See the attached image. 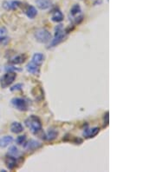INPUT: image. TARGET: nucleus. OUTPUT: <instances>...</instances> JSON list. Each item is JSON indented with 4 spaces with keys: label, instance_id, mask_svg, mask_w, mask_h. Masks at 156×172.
Returning a JSON list of instances; mask_svg holds the SVG:
<instances>
[{
    "label": "nucleus",
    "instance_id": "obj_1",
    "mask_svg": "<svg viewBox=\"0 0 156 172\" xmlns=\"http://www.w3.org/2000/svg\"><path fill=\"white\" fill-rule=\"evenodd\" d=\"M24 123L33 135L38 136L42 139H46V135L43 132V128H42L41 120L38 118L37 116H34V115L30 116L24 121Z\"/></svg>",
    "mask_w": 156,
    "mask_h": 172
},
{
    "label": "nucleus",
    "instance_id": "obj_2",
    "mask_svg": "<svg viewBox=\"0 0 156 172\" xmlns=\"http://www.w3.org/2000/svg\"><path fill=\"white\" fill-rule=\"evenodd\" d=\"M66 33L67 32L64 31L63 24H59V25H57V26L56 27V29H55V37L54 38H52L50 40V43H49V48L56 47V46H57L62 42H63L66 37H67Z\"/></svg>",
    "mask_w": 156,
    "mask_h": 172
},
{
    "label": "nucleus",
    "instance_id": "obj_3",
    "mask_svg": "<svg viewBox=\"0 0 156 172\" xmlns=\"http://www.w3.org/2000/svg\"><path fill=\"white\" fill-rule=\"evenodd\" d=\"M34 37L38 43H48L52 39V35L49 32L48 30L44 28H39L35 32Z\"/></svg>",
    "mask_w": 156,
    "mask_h": 172
},
{
    "label": "nucleus",
    "instance_id": "obj_4",
    "mask_svg": "<svg viewBox=\"0 0 156 172\" xmlns=\"http://www.w3.org/2000/svg\"><path fill=\"white\" fill-rule=\"evenodd\" d=\"M16 78V73L14 71H8L0 77V85L3 89H5L11 85Z\"/></svg>",
    "mask_w": 156,
    "mask_h": 172
},
{
    "label": "nucleus",
    "instance_id": "obj_5",
    "mask_svg": "<svg viewBox=\"0 0 156 172\" xmlns=\"http://www.w3.org/2000/svg\"><path fill=\"white\" fill-rule=\"evenodd\" d=\"M11 105L13 107L19 111H26L28 110V102L24 99V98H21V97H14L11 99Z\"/></svg>",
    "mask_w": 156,
    "mask_h": 172
},
{
    "label": "nucleus",
    "instance_id": "obj_6",
    "mask_svg": "<svg viewBox=\"0 0 156 172\" xmlns=\"http://www.w3.org/2000/svg\"><path fill=\"white\" fill-rule=\"evenodd\" d=\"M21 6V2L16 1V0H13V1H4L3 4H2L3 8L5 10H6V11H15V10H17Z\"/></svg>",
    "mask_w": 156,
    "mask_h": 172
},
{
    "label": "nucleus",
    "instance_id": "obj_7",
    "mask_svg": "<svg viewBox=\"0 0 156 172\" xmlns=\"http://www.w3.org/2000/svg\"><path fill=\"white\" fill-rule=\"evenodd\" d=\"M42 147V144L36 140H30L24 144V149L27 151H35Z\"/></svg>",
    "mask_w": 156,
    "mask_h": 172
},
{
    "label": "nucleus",
    "instance_id": "obj_8",
    "mask_svg": "<svg viewBox=\"0 0 156 172\" xmlns=\"http://www.w3.org/2000/svg\"><path fill=\"white\" fill-rule=\"evenodd\" d=\"M100 132V128L99 127H94V128H89V129H85L82 132V136L85 138H93Z\"/></svg>",
    "mask_w": 156,
    "mask_h": 172
},
{
    "label": "nucleus",
    "instance_id": "obj_9",
    "mask_svg": "<svg viewBox=\"0 0 156 172\" xmlns=\"http://www.w3.org/2000/svg\"><path fill=\"white\" fill-rule=\"evenodd\" d=\"M5 163L6 167L9 169V170H13L15 169L16 166V159L15 156H11V155H7L5 156Z\"/></svg>",
    "mask_w": 156,
    "mask_h": 172
},
{
    "label": "nucleus",
    "instance_id": "obj_10",
    "mask_svg": "<svg viewBox=\"0 0 156 172\" xmlns=\"http://www.w3.org/2000/svg\"><path fill=\"white\" fill-rule=\"evenodd\" d=\"M26 70L32 75H38L40 73V66L34 64L33 62H31L26 65Z\"/></svg>",
    "mask_w": 156,
    "mask_h": 172
},
{
    "label": "nucleus",
    "instance_id": "obj_11",
    "mask_svg": "<svg viewBox=\"0 0 156 172\" xmlns=\"http://www.w3.org/2000/svg\"><path fill=\"white\" fill-rule=\"evenodd\" d=\"M13 142V137L11 136H5L0 138V148L4 149L10 145Z\"/></svg>",
    "mask_w": 156,
    "mask_h": 172
},
{
    "label": "nucleus",
    "instance_id": "obj_12",
    "mask_svg": "<svg viewBox=\"0 0 156 172\" xmlns=\"http://www.w3.org/2000/svg\"><path fill=\"white\" fill-rule=\"evenodd\" d=\"M36 4L39 9L47 10L51 6V0H36Z\"/></svg>",
    "mask_w": 156,
    "mask_h": 172
},
{
    "label": "nucleus",
    "instance_id": "obj_13",
    "mask_svg": "<svg viewBox=\"0 0 156 172\" xmlns=\"http://www.w3.org/2000/svg\"><path fill=\"white\" fill-rule=\"evenodd\" d=\"M44 58H45V57H44L43 54L38 52V53H35L33 55L31 62H33V63L36 64V65H39V66H41V65H43V61H44Z\"/></svg>",
    "mask_w": 156,
    "mask_h": 172
},
{
    "label": "nucleus",
    "instance_id": "obj_14",
    "mask_svg": "<svg viewBox=\"0 0 156 172\" xmlns=\"http://www.w3.org/2000/svg\"><path fill=\"white\" fill-rule=\"evenodd\" d=\"M24 12H25L26 16H27L29 18H31V19H34V18L36 17V16L38 15V11H37V9L32 6H28Z\"/></svg>",
    "mask_w": 156,
    "mask_h": 172
},
{
    "label": "nucleus",
    "instance_id": "obj_15",
    "mask_svg": "<svg viewBox=\"0 0 156 172\" xmlns=\"http://www.w3.org/2000/svg\"><path fill=\"white\" fill-rule=\"evenodd\" d=\"M24 130V126L22 125V124L18 123V122H13L11 125V131L12 133L15 134H19L23 132Z\"/></svg>",
    "mask_w": 156,
    "mask_h": 172
},
{
    "label": "nucleus",
    "instance_id": "obj_16",
    "mask_svg": "<svg viewBox=\"0 0 156 172\" xmlns=\"http://www.w3.org/2000/svg\"><path fill=\"white\" fill-rule=\"evenodd\" d=\"M64 17H63V14L62 13V11H59V10H56L53 12L52 14V17H51V20L53 22H56V23H60L63 20Z\"/></svg>",
    "mask_w": 156,
    "mask_h": 172
},
{
    "label": "nucleus",
    "instance_id": "obj_17",
    "mask_svg": "<svg viewBox=\"0 0 156 172\" xmlns=\"http://www.w3.org/2000/svg\"><path fill=\"white\" fill-rule=\"evenodd\" d=\"M46 135V139L49 141H53L54 139H56L58 136V131H56L54 129H49L47 132Z\"/></svg>",
    "mask_w": 156,
    "mask_h": 172
},
{
    "label": "nucleus",
    "instance_id": "obj_18",
    "mask_svg": "<svg viewBox=\"0 0 156 172\" xmlns=\"http://www.w3.org/2000/svg\"><path fill=\"white\" fill-rule=\"evenodd\" d=\"M25 58H26V57H25L24 55H18V56L13 58L11 60V64H13V65H20V64L24 62Z\"/></svg>",
    "mask_w": 156,
    "mask_h": 172
},
{
    "label": "nucleus",
    "instance_id": "obj_19",
    "mask_svg": "<svg viewBox=\"0 0 156 172\" xmlns=\"http://www.w3.org/2000/svg\"><path fill=\"white\" fill-rule=\"evenodd\" d=\"M81 7L79 5H75V6H73L72 8H71V10H70V15L73 17L76 16V15H79L80 13H81Z\"/></svg>",
    "mask_w": 156,
    "mask_h": 172
},
{
    "label": "nucleus",
    "instance_id": "obj_20",
    "mask_svg": "<svg viewBox=\"0 0 156 172\" xmlns=\"http://www.w3.org/2000/svg\"><path fill=\"white\" fill-rule=\"evenodd\" d=\"M9 155L11 156H15V157H17V156L20 155V152L18 151V149L16 148V146H11V148L9 149Z\"/></svg>",
    "mask_w": 156,
    "mask_h": 172
},
{
    "label": "nucleus",
    "instance_id": "obj_21",
    "mask_svg": "<svg viewBox=\"0 0 156 172\" xmlns=\"http://www.w3.org/2000/svg\"><path fill=\"white\" fill-rule=\"evenodd\" d=\"M25 142H26V136H25V135L19 136H17V138L16 139V143L18 145H23V144H24Z\"/></svg>",
    "mask_w": 156,
    "mask_h": 172
},
{
    "label": "nucleus",
    "instance_id": "obj_22",
    "mask_svg": "<svg viewBox=\"0 0 156 172\" xmlns=\"http://www.w3.org/2000/svg\"><path fill=\"white\" fill-rule=\"evenodd\" d=\"M24 85L22 84H16L15 85H13L11 88V92H18V91H21L23 89Z\"/></svg>",
    "mask_w": 156,
    "mask_h": 172
},
{
    "label": "nucleus",
    "instance_id": "obj_23",
    "mask_svg": "<svg viewBox=\"0 0 156 172\" xmlns=\"http://www.w3.org/2000/svg\"><path fill=\"white\" fill-rule=\"evenodd\" d=\"M108 111L104 114V118H103V126L106 127L108 125V122H109V117H108Z\"/></svg>",
    "mask_w": 156,
    "mask_h": 172
},
{
    "label": "nucleus",
    "instance_id": "obj_24",
    "mask_svg": "<svg viewBox=\"0 0 156 172\" xmlns=\"http://www.w3.org/2000/svg\"><path fill=\"white\" fill-rule=\"evenodd\" d=\"M7 35V30L5 27H0V38H5Z\"/></svg>",
    "mask_w": 156,
    "mask_h": 172
},
{
    "label": "nucleus",
    "instance_id": "obj_25",
    "mask_svg": "<svg viewBox=\"0 0 156 172\" xmlns=\"http://www.w3.org/2000/svg\"><path fill=\"white\" fill-rule=\"evenodd\" d=\"M9 41H10V38H8L7 36L5 38H0V45H5L9 43Z\"/></svg>",
    "mask_w": 156,
    "mask_h": 172
}]
</instances>
